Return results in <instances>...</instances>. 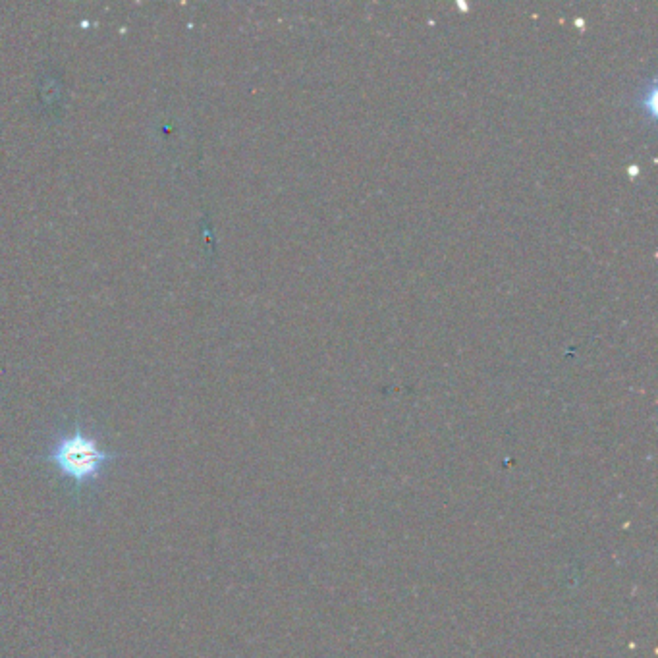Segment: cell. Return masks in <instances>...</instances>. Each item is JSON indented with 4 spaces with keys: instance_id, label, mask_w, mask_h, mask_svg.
Returning a JSON list of instances; mask_svg holds the SVG:
<instances>
[{
    "instance_id": "6da1fadb",
    "label": "cell",
    "mask_w": 658,
    "mask_h": 658,
    "mask_svg": "<svg viewBox=\"0 0 658 658\" xmlns=\"http://www.w3.org/2000/svg\"><path fill=\"white\" fill-rule=\"evenodd\" d=\"M118 458L120 454L101 450L97 440L85 435L80 425H76L74 433L56 439L45 456V460L51 462L60 475L70 477L78 487L97 481L103 467Z\"/></svg>"
}]
</instances>
